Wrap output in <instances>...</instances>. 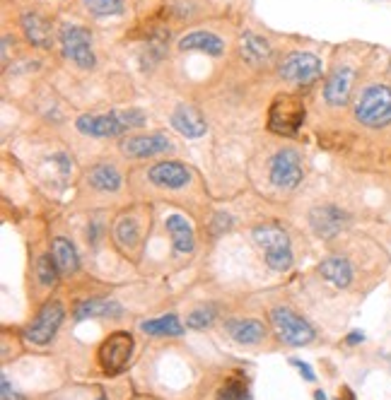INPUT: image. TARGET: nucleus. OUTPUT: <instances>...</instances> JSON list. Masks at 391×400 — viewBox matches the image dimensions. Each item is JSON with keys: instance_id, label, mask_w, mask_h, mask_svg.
Listing matches in <instances>:
<instances>
[{"instance_id": "1", "label": "nucleus", "mask_w": 391, "mask_h": 400, "mask_svg": "<svg viewBox=\"0 0 391 400\" xmlns=\"http://www.w3.org/2000/svg\"><path fill=\"white\" fill-rule=\"evenodd\" d=\"M148 116L140 109H114L109 114H85L80 116L75 128L90 138H119L128 131L143 128Z\"/></svg>"}, {"instance_id": "21", "label": "nucleus", "mask_w": 391, "mask_h": 400, "mask_svg": "<svg viewBox=\"0 0 391 400\" xmlns=\"http://www.w3.org/2000/svg\"><path fill=\"white\" fill-rule=\"evenodd\" d=\"M124 314V307H121L116 299H85L83 304H78L75 309V321H85V319H99V316H109V319H116V316Z\"/></svg>"}, {"instance_id": "26", "label": "nucleus", "mask_w": 391, "mask_h": 400, "mask_svg": "<svg viewBox=\"0 0 391 400\" xmlns=\"http://www.w3.org/2000/svg\"><path fill=\"white\" fill-rule=\"evenodd\" d=\"M114 237L124 251H133L140 241L138 222L133 220V217H119V220H116V227H114Z\"/></svg>"}, {"instance_id": "4", "label": "nucleus", "mask_w": 391, "mask_h": 400, "mask_svg": "<svg viewBox=\"0 0 391 400\" xmlns=\"http://www.w3.org/2000/svg\"><path fill=\"white\" fill-rule=\"evenodd\" d=\"M305 123V102L297 94H278L268 109V131L295 135Z\"/></svg>"}, {"instance_id": "37", "label": "nucleus", "mask_w": 391, "mask_h": 400, "mask_svg": "<svg viewBox=\"0 0 391 400\" xmlns=\"http://www.w3.org/2000/svg\"><path fill=\"white\" fill-rule=\"evenodd\" d=\"M136 400H143V398H136Z\"/></svg>"}, {"instance_id": "20", "label": "nucleus", "mask_w": 391, "mask_h": 400, "mask_svg": "<svg viewBox=\"0 0 391 400\" xmlns=\"http://www.w3.org/2000/svg\"><path fill=\"white\" fill-rule=\"evenodd\" d=\"M165 229L167 234L172 237V244H174V251L177 254H191L194 251V229L186 222V217L182 215H169L165 220Z\"/></svg>"}, {"instance_id": "5", "label": "nucleus", "mask_w": 391, "mask_h": 400, "mask_svg": "<svg viewBox=\"0 0 391 400\" xmlns=\"http://www.w3.org/2000/svg\"><path fill=\"white\" fill-rule=\"evenodd\" d=\"M271 323H273V328H276L278 338L290 347H302L314 340V328L309 326L297 311L288 309V307H273Z\"/></svg>"}, {"instance_id": "13", "label": "nucleus", "mask_w": 391, "mask_h": 400, "mask_svg": "<svg viewBox=\"0 0 391 400\" xmlns=\"http://www.w3.org/2000/svg\"><path fill=\"white\" fill-rule=\"evenodd\" d=\"M148 179L160 188H184L191 181V172L182 162H157L148 172Z\"/></svg>"}, {"instance_id": "33", "label": "nucleus", "mask_w": 391, "mask_h": 400, "mask_svg": "<svg viewBox=\"0 0 391 400\" xmlns=\"http://www.w3.org/2000/svg\"><path fill=\"white\" fill-rule=\"evenodd\" d=\"M363 340H365L363 331H353V333H350V338H348V345H358V343H363Z\"/></svg>"}, {"instance_id": "32", "label": "nucleus", "mask_w": 391, "mask_h": 400, "mask_svg": "<svg viewBox=\"0 0 391 400\" xmlns=\"http://www.w3.org/2000/svg\"><path fill=\"white\" fill-rule=\"evenodd\" d=\"M0 384H3V400H22V398L13 391V388H10L8 376H3V381H0Z\"/></svg>"}, {"instance_id": "34", "label": "nucleus", "mask_w": 391, "mask_h": 400, "mask_svg": "<svg viewBox=\"0 0 391 400\" xmlns=\"http://www.w3.org/2000/svg\"><path fill=\"white\" fill-rule=\"evenodd\" d=\"M8 49H10V37H3V63H8Z\"/></svg>"}, {"instance_id": "30", "label": "nucleus", "mask_w": 391, "mask_h": 400, "mask_svg": "<svg viewBox=\"0 0 391 400\" xmlns=\"http://www.w3.org/2000/svg\"><path fill=\"white\" fill-rule=\"evenodd\" d=\"M215 316H218V311L213 307H201V309L191 311L189 319H186V326L194 328V331H206L210 323L215 321Z\"/></svg>"}, {"instance_id": "19", "label": "nucleus", "mask_w": 391, "mask_h": 400, "mask_svg": "<svg viewBox=\"0 0 391 400\" xmlns=\"http://www.w3.org/2000/svg\"><path fill=\"white\" fill-rule=\"evenodd\" d=\"M239 54H242V58L249 63V66L259 68V66L271 63L273 49L264 37H259V34H254V32H247L242 37V44H239Z\"/></svg>"}, {"instance_id": "18", "label": "nucleus", "mask_w": 391, "mask_h": 400, "mask_svg": "<svg viewBox=\"0 0 391 400\" xmlns=\"http://www.w3.org/2000/svg\"><path fill=\"white\" fill-rule=\"evenodd\" d=\"M179 49L182 51H201V54H208V56H223L225 51V41L213 32H191L186 37L179 39Z\"/></svg>"}, {"instance_id": "27", "label": "nucleus", "mask_w": 391, "mask_h": 400, "mask_svg": "<svg viewBox=\"0 0 391 400\" xmlns=\"http://www.w3.org/2000/svg\"><path fill=\"white\" fill-rule=\"evenodd\" d=\"M218 400H254V396L249 393V386L242 376H230L218 388Z\"/></svg>"}, {"instance_id": "14", "label": "nucleus", "mask_w": 391, "mask_h": 400, "mask_svg": "<svg viewBox=\"0 0 391 400\" xmlns=\"http://www.w3.org/2000/svg\"><path fill=\"white\" fill-rule=\"evenodd\" d=\"M353 80H355V75L350 68H346V66L336 68L324 85L326 104H331V107H343V104H348L350 92H353Z\"/></svg>"}, {"instance_id": "6", "label": "nucleus", "mask_w": 391, "mask_h": 400, "mask_svg": "<svg viewBox=\"0 0 391 400\" xmlns=\"http://www.w3.org/2000/svg\"><path fill=\"white\" fill-rule=\"evenodd\" d=\"M278 73L290 85L307 87L322 78V61L314 54H309V51H295V54L283 58Z\"/></svg>"}, {"instance_id": "35", "label": "nucleus", "mask_w": 391, "mask_h": 400, "mask_svg": "<svg viewBox=\"0 0 391 400\" xmlns=\"http://www.w3.org/2000/svg\"><path fill=\"white\" fill-rule=\"evenodd\" d=\"M317 400H326V396H324V391H317V396H314Z\"/></svg>"}, {"instance_id": "16", "label": "nucleus", "mask_w": 391, "mask_h": 400, "mask_svg": "<svg viewBox=\"0 0 391 400\" xmlns=\"http://www.w3.org/2000/svg\"><path fill=\"white\" fill-rule=\"evenodd\" d=\"M20 27L27 41L37 49H51V22L39 13H22Z\"/></svg>"}, {"instance_id": "24", "label": "nucleus", "mask_w": 391, "mask_h": 400, "mask_svg": "<svg viewBox=\"0 0 391 400\" xmlns=\"http://www.w3.org/2000/svg\"><path fill=\"white\" fill-rule=\"evenodd\" d=\"M87 181H90L92 188L104 193H114L121 188V174L114 164H97V167H92L90 174H87Z\"/></svg>"}, {"instance_id": "25", "label": "nucleus", "mask_w": 391, "mask_h": 400, "mask_svg": "<svg viewBox=\"0 0 391 400\" xmlns=\"http://www.w3.org/2000/svg\"><path fill=\"white\" fill-rule=\"evenodd\" d=\"M51 256H54L56 266L63 275H70L78 270V251H75V246L70 244V239L56 237L54 244H51Z\"/></svg>"}, {"instance_id": "10", "label": "nucleus", "mask_w": 391, "mask_h": 400, "mask_svg": "<svg viewBox=\"0 0 391 400\" xmlns=\"http://www.w3.org/2000/svg\"><path fill=\"white\" fill-rule=\"evenodd\" d=\"M63 316H66V309H63L61 302H46L39 314L34 316V321L29 323L27 328V340L34 345H49L54 340V335L58 333L63 323Z\"/></svg>"}, {"instance_id": "9", "label": "nucleus", "mask_w": 391, "mask_h": 400, "mask_svg": "<svg viewBox=\"0 0 391 400\" xmlns=\"http://www.w3.org/2000/svg\"><path fill=\"white\" fill-rule=\"evenodd\" d=\"M131 352H133V335L126 331H116L99 345V364L109 376L119 374L126 369L128 360H131Z\"/></svg>"}, {"instance_id": "12", "label": "nucleus", "mask_w": 391, "mask_h": 400, "mask_svg": "<svg viewBox=\"0 0 391 400\" xmlns=\"http://www.w3.org/2000/svg\"><path fill=\"white\" fill-rule=\"evenodd\" d=\"M309 222H312V229L317 237L334 239L348 227V215L341 208H336V205H317L309 213Z\"/></svg>"}, {"instance_id": "8", "label": "nucleus", "mask_w": 391, "mask_h": 400, "mask_svg": "<svg viewBox=\"0 0 391 400\" xmlns=\"http://www.w3.org/2000/svg\"><path fill=\"white\" fill-rule=\"evenodd\" d=\"M302 174H305L302 157L293 147H285V150L276 152V157L271 160V167H268L271 184L276 188H283V191H293V188L300 186Z\"/></svg>"}, {"instance_id": "28", "label": "nucleus", "mask_w": 391, "mask_h": 400, "mask_svg": "<svg viewBox=\"0 0 391 400\" xmlns=\"http://www.w3.org/2000/svg\"><path fill=\"white\" fill-rule=\"evenodd\" d=\"M85 8L95 17L124 15V0H85Z\"/></svg>"}, {"instance_id": "23", "label": "nucleus", "mask_w": 391, "mask_h": 400, "mask_svg": "<svg viewBox=\"0 0 391 400\" xmlns=\"http://www.w3.org/2000/svg\"><path fill=\"white\" fill-rule=\"evenodd\" d=\"M140 331L155 335V338H179V335H184V326L182 321H179V316L167 314V316H157V319L143 321L140 323Z\"/></svg>"}, {"instance_id": "15", "label": "nucleus", "mask_w": 391, "mask_h": 400, "mask_svg": "<svg viewBox=\"0 0 391 400\" xmlns=\"http://www.w3.org/2000/svg\"><path fill=\"white\" fill-rule=\"evenodd\" d=\"M172 126L177 128L184 138H201L206 135L208 126H206V119L201 116V111L194 109L191 104H179L177 109L172 111Z\"/></svg>"}, {"instance_id": "31", "label": "nucleus", "mask_w": 391, "mask_h": 400, "mask_svg": "<svg viewBox=\"0 0 391 400\" xmlns=\"http://www.w3.org/2000/svg\"><path fill=\"white\" fill-rule=\"evenodd\" d=\"M290 364H293V367H297V369H300V374L305 376L307 381H314V379H317V376H314V372H312V367H309L307 362H302V360H290Z\"/></svg>"}, {"instance_id": "11", "label": "nucleus", "mask_w": 391, "mask_h": 400, "mask_svg": "<svg viewBox=\"0 0 391 400\" xmlns=\"http://www.w3.org/2000/svg\"><path fill=\"white\" fill-rule=\"evenodd\" d=\"M172 150V140L162 133H148V135H133L121 143V152L131 160H148V157L165 155Z\"/></svg>"}, {"instance_id": "3", "label": "nucleus", "mask_w": 391, "mask_h": 400, "mask_svg": "<svg viewBox=\"0 0 391 400\" xmlns=\"http://www.w3.org/2000/svg\"><path fill=\"white\" fill-rule=\"evenodd\" d=\"M355 119L367 128H384L391 123V87L370 85L355 102Z\"/></svg>"}, {"instance_id": "7", "label": "nucleus", "mask_w": 391, "mask_h": 400, "mask_svg": "<svg viewBox=\"0 0 391 400\" xmlns=\"http://www.w3.org/2000/svg\"><path fill=\"white\" fill-rule=\"evenodd\" d=\"M61 46L63 54L70 63H75L78 68L90 70L95 68V51H92V37L85 27L80 25H63L61 27Z\"/></svg>"}, {"instance_id": "29", "label": "nucleus", "mask_w": 391, "mask_h": 400, "mask_svg": "<svg viewBox=\"0 0 391 400\" xmlns=\"http://www.w3.org/2000/svg\"><path fill=\"white\" fill-rule=\"evenodd\" d=\"M58 273H61V270H58L54 256H42V258H39V263H37V275H39V282H42L44 287H54Z\"/></svg>"}, {"instance_id": "17", "label": "nucleus", "mask_w": 391, "mask_h": 400, "mask_svg": "<svg viewBox=\"0 0 391 400\" xmlns=\"http://www.w3.org/2000/svg\"><path fill=\"white\" fill-rule=\"evenodd\" d=\"M225 328L239 345H259L266 338V326L256 319H232L225 323Z\"/></svg>"}, {"instance_id": "2", "label": "nucleus", "mask_w": 391, "mask_h": 400, "mask_svg": "<svg viewBox=\"0 0 391 400\" xmlns=\"http://www.w3.org/2000/svg\"><path fill=\"white\" fill-rule=\"evenodd\" d=\"M252 237L261 251H264L266 266L276 273H288L293 268V246H290L288 234L278 225L266 222V225L254 227Z\"/></svg>"}, {"instance_id": "22", "label": "nucleus", "mask_w": 391, "mask_h": 400, "mask_svg": "<svg viewBox=\"0 0 391 400\" xmlns=\"http://www.w3.org/2000/svg\"><path fill=\"white\" fill-rule=\"evenodd\" d=\"M319 273L336 287H348L353 282V268L343 256H329L319 263Z\"/></svg>"}, {"instance_id": "36", "label": "nucleus", "mask_w": 391, "mask_h": 400, "mask_svg": "<svg viewBox=\"0 0 391 400\" xmlns=\"http://www.w3.org/2000/svg\"><path fill=\"white\" fill-rule=\"evenodd\" d=\"M97 400H109V398H107V396H99Z\"/></svg>"}]
</instances>
